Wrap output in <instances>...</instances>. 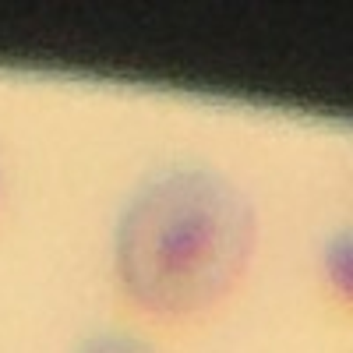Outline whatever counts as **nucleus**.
I'll list each match as a JSON object with an SVG mask.
<instances>
[{
    "label": "nucleus",
    "mask_w": 353,
    "mask_h": 353,
    "mask_svg": "<svg viewBox=\"0 0 353 353\" xmlns=\"http://www.w3.org/2000/svg\"><path fill=\"white\" fill-rule=\"evenodd\" d=\"M254 209L226 176L176 170L152 181L117 226V276L152 314H194L237 286L254 251Z\"/></svg>",
    "instance_id": "obj_1"
},
{
    "label": "nucleus",
    "mask_w": 353,
    "mask_h": 353,
    "mask_svg": "<svg viewBox=\"0 0 353 353\" xmlns=\"http://www.w3.org/2000/svg\"><path fill=\"white\" fill-rule=\"evenodd\" d=\"M85 353H156V350L131 336H99L96 343L85 346Z\"/></svg>",
    "instance_id": "obj_3"
},
{
    "label": "nucleus",
    "mask_w": 353,
    "mask_h": 353,
    "mask_svg": "<svg viewBox=\"0 0 353 353\" xmlns=\"http://www.w3.org/2000/svg\"><path fill=\"white\" fill-rule=\"evenodd\" d=\"M325 269H329V276H332L336 290L346 297V293H350V241H346V237H336V241L329 244Z\"/></svg>",
    "instance_id": "obj_2"
}]
</instances>
